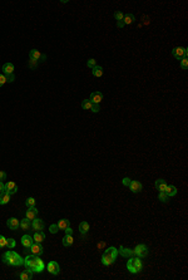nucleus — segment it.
Listing matches in <instances>:
<instances>
[{"mask_svg": "<svg viewBox=\"0 0 188 280\" xmlns=\"http://www.w3.org/2000/svg\"><path fill=\"white\" fill-rule=\"evenodd\" d=\"M102 99H103V94L100 92H93L90 94V98H89V101L92 103H97V104H99L102 102Z\"/></svg>", "mask_w": 188, "mask_h": 280, "instance_id": "nucleus-15", "label": "nucleus"}, {"mask_svg": "<svg viewBox=\"0 0 188 280\" xmlns=\"http://www.w3.org/2000/svg\"><path fill=\"white\" fill-rule=\"evenodd\" d=\"M19 278L21 280H32L33 279V271L30 269H26L19 274Z\"/></svg>", "mask_w": 188, "mask_h": 280, "instance_id": "nucleus-21", "label": "nucleus"}, {"mask_svg": "<svg viewBox=\"0 0 188 280\" xmlns=\"http://www.w3.org/2000/svg\"><path fill=\"white\" fill-rule=\"evenodd\" d=\"M5 78H6V83H11V82L15 81V75L14 74H8V75H5Z\"/></svg>", "mask_w": 188, "mask_h": 280, "instance_id": "nucleus-40", "label": "nucleus"}, {"mask_svg": "<svg viewBox=\"0 0 188 280\" xmlns=\"http://www.w3.org/2000/svg\"><path fill=\"white\" fill-rule=\"evenodd\" d=\"M6 225H8V228L11 229V230H18L20 228V221L18 219H15V217H10V219H8Z\"/></svg>", "mask_w": 188, "mask_h": 280, "instance_id": "nucleus-11", "label": "nucleus"}, {"mask_svg": "<svg viewBox=\"0 0 188 280\" xmlns=\"http://www.w3.org/2000/svg\"><path fill=\"white\" fill-rule=\"evenodd\" d=\"M114 18H115V20L117 21H119V20H123V18H124V14L122 11H115L114 13Z\"/></svg>", "mask_w": 188, "mask_h": 280, "instance_id": "nucleus-35", "label": "nucleus"}, {"mask_svg": "<svg viewBox=\"0 0 188 280\" xmlns=\"http://www.w3.org/2000/svg\"><path fill=\"white\" fill-rule=\"evenodd\" d=\"M172 54H173V57L176 58V59L181 60L182 58H184V48H182V47L174 48V49L172 50Z\"/></svg>", "mask_w": 188, "mask_h": 280, "instance_id": "nucleus-14", "label": "nucleus"}, {"mask_svg": "<svg viewBox=\"0 0 188 280\" xmlns=\"http://www.w3.org/2000/svg\"><path fill=\"white\" fill-rule=\"evenodd\" d=\"M38 259H39V258H38L36 255H33V254H32V255H28V256L24 259V265H25V268L32 270V269L34 268V265L36 264Z\"/></svg>", "mask_w": 188, "mask_h": 280, "instance_id": "nucleus-5", "label": "nucleus"}, {"mask_svg": "<svg viewBox=\"0 0 188 280\" xmlns=\"http://www.w3.org/2000/svg\"><path fill=\"white\" fill-rule=\"evenodd\" d=\"M44 239H45V234L43 231H35V234L33 235V240H34V243H39V244H42V241H44Z\"/></svg>", "mask_w": 188, "mask_h": 280, "instance_id": "nucleus-19", "label": "nucleus"}, {"mask_svg": "<svg viewBox=\"0 0 188 280\" xmlns=\"http://www.w3.org/2000/svg\"><path fill=\"white\" fill-rule=\"evenodd\" d=\"M65 235H73V229L68 226V228L65 229Z\"/></svg>", "mask_w": 188, "mask_h": 280, "instance_id": "nucleus-46", "label": "nucleus"}, {"mask_svg": "<svg viewBox=\"0 0 188 280\" xmlns=\"http://www.w3.org/2000/svg\"><path fill=\"white\" fill-rule=\"evenodd\" d=\"M10 201V195L8 192H2L0 194V205H6Z\"/></svg>", "mask_w": 188, "mask_h": 280, "instance_id": "nucleus-26", "label": "nucleus"}, {"mask_svg": "<svg viewBox=\"0 0 188 280\" xmlns=\"http://www.w3.org/2000/svg\"><path fill=\"white\" fill-rule=\"evenodd\" d=\"M5 192H8L10 196L18 192V185L14 181H9L5 183Z\"/></svg>", "mask_w": 188, "mask_h": 280, "instance_id": "nucleus-8", "label": "nucleus"}, {"mask_svg": "<svg viewBox=\"0 0 188 280\" xmlns=\"http://www.w3.org/2000/svg\"><path fill=\"white\" fill-rule=\"evenodd\" d=\"M35 204H36V201H35L34 197H28V198H26V201H25V205L28 207H33V206H35Z\"/></svg>", "mask_w": 188, "mask_h": 280, "instance_id": "nucleus-32", "label": "nucleus"}, {"mask_svg": "<svg viewBox=\"0 0 188 280\" xmlns=\"http://www.w3.org/2000/svg\"><path fill=\"white\" fill-rule=\"evenodd\" d=\"M5 83H6V78H5V74H0V87H3Z\"/></svg>", "mask_w": 188, "mask_h": 280, "instance_id": "nucleus-42", "label": "nucleus"}, {"mask_svg": "<svg viewBox=\"0 0 188 280\" xmlns=\"http://www.w3.org/2000/svg\"><path fill=\"white\" fill-rule=\"evenodd\" d=\"M47 269L51 275H58L60 273V266L57 261H49L47 265Z\"/></svg>", "mask_w": 188, "mask_h": 280, "instance_id": "nucleus-6", "label": "nucleus"}, {"mask_svg": "<svg viewBox=\"0 0 188 280\" xmlns=\"http://www.w3.org/2000/svg\"><path fill=\"white\" fill-rule=\"evenodd\" d=\"M74 243V240H73V236L72 235H65L63 237V245L64 246H72Z\"/></svg>", "mask_w": 188, "mask_h": 280, "instance_id": "nucleus-29", "label": "nucleus"}, {"mask_svg": "<svg viewBox=\"0 0 188 280\" xmlns=\"http://www.w3.org/2000/svg\"><path fill=\"white\" fill-rule=\"evenodd\" d=\"M49 230H50V232H51V234H57V232L59 231V228H58V225H57V224H53V225H50Z\"/></svg>", "mask_w": 188, "mask_h": 280, "instance_id": "nucleus-39", "label": "nucleus"}, {"mask_svg": "<svg viewBox=\"0 0 188 280\" xmlns=\"http://www.w3.org/2000/svg\"><path fill=\"white\" fill-rule=\"evenodd\" d=\"M15 245H17V243H15V240L14 239H6V247H9V249H13V247H15Z\"/></svg>", "mask_w": 188, "mask_h": 280, "instance_id": "nucleus-33", "label": "nucleus"}, {"mask_svg": "<svg viewBox=\"0 0 188 280\" xmlns=\"http://www.w3.org/2000/svg\"><path fill=\"white\" fill-rule=\"evenodd\" d=\"M42 57H43V56L40 54V52H39L38 49H32V50L29 52V58H30V59H34V60L38 62Z\"/></svg>", "mask_w": 188, "mask_h": 280, "instance_id": "nucleus-24", "label": "nucleus"}, {"mask_svg": "<svg viewBox=\"0 0 188 280\" xmlns=\"http://www.w3.org/2000/svg\"><path fill=\"white\" fill-rule=\"evenodd\" d=\"M181 68L184 69V71L188 68V59L187 58H182L181 59Z\"/></svg>", "mask_w": 188, "mask_h": 280, "instance_id": "nucleus-37", "label": "nucleus"}, {"mask_svg": "<svg viewBox=\"0 0 188 280\" xmlns=\"http://www.w3.org/2000/svg\"><path fill=\"white\" fill-rule=\"evenodd\" d=\"M128 187L130 189V191H132L133 194H138V192H141V191L143 190L142 183H141L139 181H136V180H130V183H129Z\"/></svg>", "mask_w": 188, "mask_h": 280, "instance_id": "nucleus-7", "label": "nucleus"}, {"mask_svg": "<svg viewBox=\"0 0 188 280\" xmlns=\"http://www.w3.org/2000/svg\"><path fill=\"white\" fill-rule=\"evenodd\" d=\"M166 187H167V181L163 180V178H158L156 181V189L159 191V192H164L166 191Z\"/></svg>", "mask_w": 188, "mask_h": 280, "instance_id": "nucleus-17", "label": "nucleus"}, {"mask_svg": "<svg viewBox=\"0 0 188 280\" xmlns=\"http://www.w3.org/2000/svg\"><path fill=\"white\" fill-rule=\"evenodd\" d=\"M122 183H123L124 186H129V183H130V178L124 177V178H123V181H122Z\"/></svg>", "mask_w": 188, "mask_h": 280, "instance_id": "nucleus-45", "label": "nucleus"}, {"mask_svg": "<svg viewBox=\"0 0 188 280\" xmlns=\"http://www.w3.org/2000/svg\"><path fill=\"white\" fill-rule=\"evenodd\" d=\"M134 20H136V18H134V15L133 14H126L124 15V18H123V21H124V24L127 25V24H132V23H134Z\"/></svg>", "mask_w": 188, "mask_h": 280, "instance_id": "nucleus-30", "label": "nucleus"}, {"mask_svg": "<svg viewBox=\"0 0 188 280\" xmlns=\"http://www.w3.org/2000/svg\"><path fill=\"white\" fill-rule=\"evenodd\" d=\"M117 256H118V249H115L114 246H111L102 255V264L105 266H109L117 260Z\"/></svg>", "mask_w": 188, "mask_h": 280, "instance_id": "nucleus-2", "label": "nucleus"}, {"mask_svg": "<svg viewBox=\"0 0 188 280\" xmlns=\"http://www.w3.org/2000/svg\"><path fill=\"white\" fill-rule=\"evenodd\" d=\"M36 60H34V59H29V67H30V68H35V67H36Z\"/></svg>", "mask_w": 188, "mask_h": 280, "instance_id": "nucleus-44", "label": "nucleus"}, {"mask_svg": "<svg viewBox=\"0 0 188 280\" xmlns=\"http://www.w3.org/2000/svg\"><path fill=\"white\" fill-rule=\"evenodd\" d=\"M143 268V265H142V261H141V258H136V259H133L132 256L129 258V260L127 261V269L128 271H130L132 274H137L142 270Z\"/></svg>", "mask_w": 188, "mask_h": 280, "instance_id": "nucleus-3", "label": "nucleus"}, {"mask_svg": "<svg viewBox=\"0 0 188 280\" xmlns=\"http://www.w3.org/2000/svg\"><path fill=\"white\" fill-rule=\"evenodd\" d=\"M4 191H5V183L0 182V194H2V192H4Z\"/></svg>", "mask_w": 188, "mask_h": 280, "instance_id": "nucleus-48", "label": "nucleus"}, {"mask_svg": "<svg viewBox=\"0 0 188 280\" xmlns=\"http://www.w3.org/2000/svg\"><path fill=\"white\" fill-rule=\"evenodd\" d=\"M126 24H124V21L123 20H119V21H117V28H123Z\"/></svg>", "mask_w": 188, "mask_h": 280, "instance_id": "nucleus-47", "label": "nucleus"}, {"mask_svg": "<svg viewBox=\"0 0 188 280\" xmlns=\"http://www.w3.org/2000/svg\"><path fill=\"white\" fill-rule=\"evenodd\" d=\"M103 246H104V243H100V244L98 245V247H103Z\"/></svg>", "mask_w": 188, "mask_h": 280, "instance_id": "nucleus-49", "label": "nucleus"}, {"mask_svg": "<svg viewBox=\"0 0 188 280\" xmlns=\"http://www.w3.org/2000/svg\"><path fill=\"white\" fill-rule=\"evenodd\" d=\"M69 224H70V221L68 220V219H62V220H59L58 221V228H59V230H65L66 228H68L69 226Z\"/></svg>", "mask_w": 188, "mask_h": 280, "instance_id": "nucleus-27", "label": "nucleus"}, {"mask_svg": "<svg viewBox=\"0 0 188 280\" xmlns=\"http://www.w3.org/2000/svg\"><path fill=\"white\" fill-rule=\"evenodd\" d=\"M2 261L9 266H21L24 265V259L15 251H5L3 256H2Z\"/></svg>", "mask_w": 188, "mask_h": 280, "instance_id": "nucleus-1", "label": "nucleus"}, {"mask_svg": "<svg viewBox=\"0 0 188 280\" xmlns=\"http://www.w3.org/2000/svg\"><path fill=\"white\" fill-rule=\"evenodd\" d=\"M29 252H32L33 255H42L43 254V246L39 243H33V245L29 247Z\"/></svg>", "mask_w": 188, "mask_h": 280, "instance_id": "nucleus-10", "label": "nucleus"}, {"mask_svg": "<svg viewBox=\"0 0 188 280\" xmlns=\"http://www.w3.org/2000/svg\"><path fill=\"white\" fill-rule=\"evenodd\" d=\"M89 229H90V226H89V224L87 221H82V222L79 224V231H80V234L85 235L89 231Z\"/></svg>", "mask_w": 188, "mask_h": 280, "instance_id": "nucleus-23", "label": "nucleus"}, {"mask_svg": "<svg viewBox=\"0 0 188 280\" xmlns=\"http://www.w3.org/2000/svg\"><path fill=\"white\" fill-rule=\"evenodd\" d=\"M36 215H38V210H36V207H35V206H33V207H28V210H26V212H25V217H28L30 221H32V220H34V219L36 217Z\"/></svg>", "mask_w": 188, "mask_h": 280, "instance_id": "nucleus-16", "label": "nucleus"}, {"mask_svg": "<svg viewBox=\"0 0 188 280\" xmlns=\"http://www.w3.org/2000/svg\"><path fill=\"white\" fill-rule=\"evenodd\" d=\"M5 178H6V172H4V171H0V182L5 181Z\"/></svg>", "mask_w": 188, "mask_h": 280, "instance_id": "nucleus-43", "label": "nucleus"}, {"mask_svg": "<svg viewBox=\"0 0 188 280\" xmlns=\"http://www.w3.org/2000/svg\"><path fill=\"white\" fill-rule=\"evenodd\" d=\"M87 65H88V68H93V67H96V59H88L87 62Z\"/></svg>", "mask_w": 188, "mask_h": 280, "instance_id": "nucleus-41", "label": "nucleus"}, {"mask_svg": "<svg viewBox=\"0 0 188 280\" xmlns=\"http://www.w3.org/2000/svg\"><path fill=\"white\" fill-rule=\"evenodd\" d=\"M164 192L167 194L168 197H173V196L177 195V187H176V186H173V185H167Z\"/></svg>", "mask_w": 188, "mask_h": 280, "instance_id": "nucleus-22", "label": "nucleus"}, {"mask_svg": "<svg viewBox=\"0 0 188 280\" xmlns=\"http://www.w3.org/2000/svg\"><path fill=\"white\" fill-rule=\"evenodd\" d=\"M90 107H92V102L89 99H84L82 102V108L83 109H90Z\"/></svg>", "mask_w": 188, "mask_h": 280, "instance_id": "nucleus-34", "label": "nucleus"}, {"mask_svg": "<svg viewBox=\"0 0 188 280\" xmlns=\"http://www.w3.org/2000/svg\"><path fill=\"white\" fill-rule=\"evenodd\" d=\"M168 196H167V194L166 192H159L158 194V200L160 202H163V204H166V202H168Z\"/></svg>", "mask_w": 188, "mask_h": 280, "instance_id": "nucleus-31", "label": "nucleus"}, {"mask_svg": "<svg viewBox=\"0 0 188 280\" xmlns=\"http://www.w3.org/2000/svg\"><path fill=\"white\" fill-rule=\"evenodd\" d=\"M44 268H45V265H44V263H43V260L42 259H38V261H36V264L34 265V268L32 269V271L33 273H38V274H40L43 270H44Z\"/></svg>", "mask_w": 188, "mask_h": 280, "instance_id": "nucleus-18", "label": "nucleus"}, {"mask_svg": "<svg viewBox=\"0 0 188 280\" xmlns=\"http://www.w3.org/2000/svg\"><path fill=\"white\" fill-rule=\"evenodd\" d=\"M118 254H120L124 258H130V256L134 255V251L132 249H128V247H124V246L120 245V247L118 249Z\"/></svg>", "mask_w": 188, "mask_h": 280, "instance_id": "nucleus-13", "label": "nucleus"}, {"mask_svg": "<svg viewBox=\"0 0 188 280\" xmlns=\"http://www.w3.org/2000/svg\"><path fill=\"white\" fill-rule=\"evenodd\" d=\"M90 111H92V112H94V113H98V112L100 111V107H99V104H97V103H92Z\"/></svg>", "mask_w": 188, "mask_h": 280, "instance_id": "nucleus-36", "label": "nucleus"}, {"mask_svg": "<svg viewBox=\"0 0 188 280\" xmlns=\"http://www.w3.org/2000/svg\"><path fill=\"white\" fill-rule=\"evenodd\" d=\"M133 251H134V255H137L141 259L148 255V247H147V245H144V244H138L133 249Z\"/></svg>", "mask_w": 188, "mask_h": 280, "instance_id": "nucleus-4", "label": "nucleus"}, {"mask_svg": "<svg viewBox=\"0 0 188 280\" xmlns=\"http://www.w3.org/2000/svg\"><path fill=\"white\" fill-rule=\"evenodd\" d=\"M92 73L94 77H102L103 75V68L100 65H96L92 68Z\"/></svg>", "mask_w": 188, "mask_h": 280, "instance_id": "nucleus-28", "label": "nucleus"}, {"mask_svg": "<svg viewBox=\"0 0 188 280\" xmlns=\"http://www.w3.org/2000/svg\"><path fill=\"white\" fill-rule=\"evenodd\" d=\"M20 228L23 230H29L32 228V221L28 219V217H25L23 220H20Z\"/></svg>", "mask_w": 188, "mask_h": 280, "instance_id": "nucleus-25", "label": "nucleus"}, {"mask_svg": "<svg viewBox=\"0 0 188 280\" xmlns=\"http://www.w3.org/2000/svg\"><path fill=\"white\" fill-rule=\"evenodd\" d=\"M32 229L34 231H43L44 230V221L35 217L34 220H32Z\"/></svg>", "mask_w": 188, "mask_h": 280, "instance_id": "nucleus-9", "label": "nucleus"}, {"mask_svg": "<svg viewBox=\"0 0 188 280\" xmlns=\"http://www.w3.org/2000/svg\"><path fill=\"white\" fill-rule=\"evenodd\" d=\"M34 243V240H33V236L30 235H24L21 236V245L25 247V249H29Z\"/></svg>", "mask_w": 188, "mask_h": 280, "instance_id": "nucleus-12", "label": "nucleus"}, {"mask_svg": "<svg viewBox=\"0 0 188 280\" xmlns=\"http://www.w3.org/2000/svg\"><path fill=\"white\" fill-rule=\"evenodd\" d=\"M3 72H4L5 75L14 74V64H13V63H5L3 65Z\"/></svg>", "mask_w": 188, "mask_h": 280, "instance_id": "nucleus-20", "label": "nucleus"}, {"mask_svg": "<svg viewBox=\"0 0 188 280\" xmlns=\"http://www.w3.org/2000/svg\"><path fill=\"white\" fill-rule=\"evenodd\" d=\"M3 247H6V237L0 235V249H3Z\"/></svg>", "mask_w": 188, "mask_h": 280, "instance_id": "nucleus-38", "label": "nucleus"}]
</instances>
